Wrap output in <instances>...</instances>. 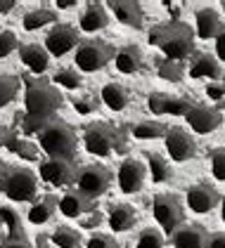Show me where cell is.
<instances>
[{"label": "cell", "mask_w": 225, "mask_h": 248, "mask_svg": "<svg viewBox=\"0 0 225 248\" xmlns=\"http://www.w3.org/2000/svg\"><path fill=\"white\" fill-rule=\"evenodd\" d=\"M150 45L159 47L164 52V59L183 62L194 52V31L185 21H164L150 29Z\"/></svg>", "instance_id": "1"}, {"label": "cell", "mask_w": 225, "mask_h": 248, "mask_svg": "<svg viewBox=\"0 0 225 248\" xmlns=\"http://www.w3.org/2000/svg\"><path fill=\"white\" fill-rule=\"evenodd\" d=\"M24 109L31 118H55L59 107L64 104V95L59 93V88L52 85V80H48L45 76H24Z\"/></svg>", "instance_id": "2"}, {"label": "cell", "mask_w": 225, "mask_h": 248, "mask_svg": "<svg viewBox=\"0 0 225 248\" xmlns=\"http://www.w3.org/2000/svg\"><path fill=\"white\" fill-rule=\"evenodd\" d=\"M38 144L48 154V158H64V161H76V149H78V135L76 130L55 116L40 133H38Z\"/></svg>", "instance_id": "3"}, {"label": "cell", "mask_w": 225, "mask_h": 248, "mask_svg": "<svg viewBox=\"0 0 225 248\" xmlns=\"http://www.w3.org/2000/svg\"><path fill=\"white\" fill-rule=\"evenodd\" d=\"M83 147L93 156H109V154H123L126 147V130L123 125H114L109 121H95L88 123L83 130Z\"/></svg>", "instance_id": "4"}, {"label": "cell", "mask_w": 225, "mask_h": 248, "mask_svg": "<svg viewBox=\"0 0 225 248\" xmlns=\"http://www.w3.org/2000/svg\"><path fill=\"white\" fill-rule=\"evenodd\" d=\"M114 55H116V50H114V45H109L107 40L88 38V40H81V43H78L74 62H76V66H78V71L93 74V71L104 69L114 59Z\"/></svg>", "instance_id": "5"}, {"label": "cell", "mask_w": 225, "mask_h": 248, "mask_svg": "<svg viewBox=\"0 0 225 248\" xmlns=\"http://www.w3.org/2000/svg\"><path fill=\"white\" fill-rule=\"evenodd\" d=\"M152 215H154V222L161 229V234H169V236L185 222L183 201L175 194H156L152 199Z\"/></svg>", "instance_id": "6"}, {"label": "cell", "mask_w": 225, "mask_h": 248, "mask_svg": "<svg viewBox=\"0 0 225 248\" xmlns=\"http://www.w3.org/2000/svg\"><path fill=\"white\" fill-rule=\"evenodd\" d=\"M0 191L17 203H31L38 194V177L29 168H10L7 177L0 182Z\"/></svg>", "instance_id": "7"}, {"label": "cell", "mask_w": 225, "mask_h": 248, "mask_svg": "<svg viewBox=\"0 0 225 248\" xmlns=\"http://www.w3.org/2000/svg\"><path fill=\"white\" fill-rule=\"evenodd\" d=\"M114 172L102 166V163H90V166H83L78 170L76 177V189L81 191L83 196H88L90 201L100 199L102 194H107V189L112 187Z\"/></svg>", "instance_id": "8"}, {"label": "cell", "mask_w": 225, "mask_h": 248, "mask_svg": "<svg viewBox=\"0 0 225 248\" xmlns=\"http://www.w3.org/2000/svg\"><path fill=\"white\" fill-rule=\"evenodd\" d=\"M78 163L76 161H64V158H48L40 163L38 175L45 185L50 187H71L78 177Z\"/></svg>", "instance_id": "9"}, {"label": "cell", "mask_w": 225, "mask_h": 248, "mask_svg": "<svg viewBox=\"0 0 225 248\" xmlns=\"http://www.w3.org/2000/svg\"><path fill=\"white\" fill-rule=\"evenodd\" d=\"M78 29L71 24H55L50 29V33L45 36V52L52 57H64L67 52H71L78 47Z\"/></svg>", "instance_id": "10"}, {"label": "cell", "mask_w": 225, "mask_h": 248, "mask_svg": "<svg viewBox=\"0 0 225 248\" xmlns=\"http://www.w3.org/2000/svg\"><path fill=\"white\" fill-rule=\"evenodd\" d=\"M185 203H188V208L192 210V213L207 215V213H211L213 208H218V203H221V191L216 189L211 182H207V180H199V182H194L188 189Z\"/></svg>", "instance_id": "11"}, {"label": "cell", "mask_w": 225, "mask_h": 248, "mask_svg": "<svg viewBox=\"0 0 225 248\" xmlns=\"http://www.w3.org/2000/svg\"><path fill=\"white\" fill-rule=\"evenodd\" d=\"M164 144H166V152L173 161L183 163L197 156V142L194 137L185 130V128H178V125H169V130L164 135Z\"/></svg>", "instance_id": "12"}, {"label": "cell", "mask_w": 225, "mask_h": 248, "mask_svg": "<svg viewBox=\"0 0 225 248\" xmlns=\"http://www.w3.org/2000/svg\"><path fill=\"white\" fill-rule=\"evenodd\" d=\"M185 121L192 128V133L197 135H208L213 133L216 128H221L223 123V111L216 109V107H208V104H192L188 114H185Z\"/></svg>", "instance_id": "13"}, {"label": "cell", "mask_w": 225, "mask_h": 248, "mask_svg": "<svg viewBox=\"0 0 225 248\" xmlns=\"http://www.w3.org/2000/svg\"><path fill=\"white\" fill-rule=\"evenodd\" d=\"M192 97H173L166 95V93H150L147 95V109L152 114L161 116V114H169V116H185L192 109Z\"/></svg>", "instance_id": "14"}, {"label": "cell", "mask_w": 225, "mask_h": 248, "mask_svg": "<svg viewBox=\"0 0 225 248\" xmlns=\"http://www.w3.org/2000/svg\"><path fill=\"white\" fill-rule=\"evenodd\" d=\"M145 177H147V168L138 158H126L119 166V172H116L119 189L123 191V194H138V191L145 187Z\"/></svg>", "instance_id": "15"}, {"label": "cell", "mask_w": 225, "mask_h": 248, "mask_svg": "<svg viewBox=\"0 0 225 248\" xmlns=\"http://www.w3.org/2000/svg\"><path fill=\"white\" fill-rule=\"evenodd\" d=\"M107 7L112 10L116 21H121L123 26H131V29H142L145 26V10H142L140 2H135V0H112V2H107Z\"/></svg>", "instance_id": "16"}, {"label": "cell", "mask_w": 225, "mask_h": 248, "mask_svg": "<svg viewBox=\"0 0 225 248\" xmlns=\"http://www.w3.org/2000/svg\"><path fill=\"white\" fill-rule=\"evenodd\" d=\"M223 21H221V15L213 10V7H202L197 10L194 15V38L202 40H216L221 33H223Z\"/></svg>", "instance_id": "17"}, {"label": "cell", "mask_w": 225, "mask_h": 248, "mask_svg": "<svg viewBox=\"0 0 225 248\" xmlns=\"http://www.w3.org/2000/svg\"><path fill=\"white\" fill-rule=\"evenodd\" d=\"M95 208V201H90L88 196H83L78 189H67L62 194L59 203H57V210L64 215V217H83L88 210Z\"/></svg>", "instance_id": "18"}, {"label": "cell", "mask_w": 225, "mask_h": 248, "mask_svg": "<svg viewBox=\"0 0 225 248\" xmlns=\"http://www.w3.org/2000/svg\"><path fill=\"white\" fill-rule=\"evenodd\" d=\"M173 248H207L208 232L202 225H183L171 234Z\"/></svg>", "instance_id": "19"}, {"label": "cell", "mask_w": 225, "mask_h": 248, "mask_svg": "<svg viewBox=\"0 0 225 248\" xmlns=\"http://www.w3.org/2000/svg\"><path fill=\"white\" fill-rule=\"evenodd\" d=\"M109 26V12H107V5L102 2H88L81 19H78V29L86 31V33H95V31H102Z\"/></svg>", "instance_id": "20"}, {"label": "cell", "mask_w": 225, "mask_h": 248, "mask_svg": "<svg viewBox=\"0 0 225 248\" xmlns=\"http://www.w3.org/2000/svg\"><path fill=\"white\" fill-rule=\"evenodd\" d=\"M114 64L121 74H140L145 69V52L138 45H123L116 50L114 55Z\"/></svg>", "instance_id": "21"}, {"label": "cell", "mask_w": 225, "mask_h": 248, "mask_svg": "<svg viewBox=\"0 0 225 248\" xmlns=\"http://www.w3.org/2000/svg\"><path fill=\"white\" fill-rule=\"evenodd\" d=\"M19 57H21V64H24L29 71H34V76H43V71H48V66H50V55H48L45 47L38 45V43L21 45Z\"/></svg>", "instance_id": "22"}, {"label": "cell", "mask_w": 225, "mask_h": 248, "mask_svg": "<svg viewBox=\"0 0 225 248\" xmlns=\"http://www.w3.org/2000/svg\"><path fill=\"white\" fill-rule=\"evenodd\" d=\"M57 203H59V199H57L55 194L36 196V201H31V208L26 213V220L31 225H45V222H50L57 213Z\"/></svg>", "instance_id": "23"}, {"label": "cell", "mask_w": 225, "mask_h": 248, "mask_svg": "<svg viewBox=\"0 0 225 248\" xmlns=\"http://www.w3.org/2000/svg\"><path fill=\"white\" fill-rule=\"evenodd\" d=\"M188 74L192 78H208V80H218L221 78V62L208 55V52H197L190 62Z\"/></svg>", "instance_id": "24"}, {"label": "cell", "mask_w": 225, "mask_h": 248, "mask_svg": "<svg viewBox=\"0 0 225 248\" xmlns=\"http://www.w3.org/2000/svg\"><path fill=\"white\" fill-rule=\"evenodd\" d=\"M107 222L112 232L116 234H123V232H131L138 222V213L133 208L131 203H114L109 208V215H107Z\"/></svg>", "instance_id": "25"}, {"label": "cell", "mask_w": 225, "mask_h": 248, "mask_svg": "<svg viewBox=\"0 0 225 248\" xmlns=\"http://www.w3.org/2000/svg\"><path fill=\"white\" fill-rule=\"evenodd\" d=\"M100 102L112 111H123L131 104V90L121 83H107L100 90Z\"/></svg>", "instance_id": "26"}, {"label": "cell", "mask_w": 225, "mask_h": 248, "mask_svg": "<svg viewBox=\"0 0 225 248\" xmlns=\"http://www.w3.org/2000/svg\"><path fill=\"white\" fill-rule=\"evenodd\" d=\"M145 158H147V166H145V168L150 172L152 182L164 185V182L173 180V168L169 166V161H166L164 156H159V154H154V152H147Z\"/></svg>", "instance_id": "27"}, {"label": "cell", "mask_w": 225, "mask_h": 248, "mask_svg": "<svg viewBox=\"0 0 225 248\" xmlns=\"http://www.w3.org/2000/svg\"><path fill=\"white\" fill-rule=\"evenodd\" d=\"M128 130H131V135L138 137V140H159V137L166 135L169 125H164V123H159V121H140V123L128 125Z\"/></svg>", "instance_id": "28"}, {"label": "cell", "mask_w": 225, "mask_h": 248, "mask_svg": "<svg viewBox=\"0 0 225 248\" xmlns=\"http://www.w3.org/2000/svg\"><path fill=\"white\" fill-rule=\"evenodd\" d=\"M55 21H57V15L52 10L38 7V10H31V12L24 15L21 26H24L26 31H38V29H43V26H48V24H55Z\"/></svg>", "instance_id": "29"}, {"label": "cell", "mask_w": 225, "mask_h": 248, "mask_svg": "<svg viewBox=\"0 0 225 248\" xmlns=\"http://www.w3.org/2000/svg\"><path fill=\"white\" fill-rule=\"evenodd\" d=\"M156 74L161 80H166V83H180L185 74H188V69H185V64L183 62H173V59H159L156 62Z\"/></svg>", "instance_id": "30"}, {"label": "cell", "mask_w": 225, "mask_h": 248, "mask_svg": "<svg viewBox=\"0 0 225 248\" xmlns=\"http://www.w3.org/2000/svg\"><path fill=\"white\" fill-rule=\"evenodd\" d=\"M50 241H52L57 248H78L81 244H83L81 232L74 229V227H69V225H59V227H55L52 236H50Z\"/></svg>", "instance_id": "31"}, {"label": "cell", "mask_w": 225, "mask_h": 248, "mask_svg": "<svg viewBox=\"0 0 225 248\" xmlns=\"http://www.w3.org/2000/svg\"><path fill=\"white\" fill-rule=\"evenodd\" d=\"M0 222H2V229H5V236H26L21 217H19V213L15 208L0 206Z\"/></svg>", "instance_id": "32"}, {"label": "cell", "mask_w": 225, "mask_h": 248, "mask_svg": "<svg viewBox=\"0 0 225 248\" xmlns=\"http://www.w3.org/2000/svg\"><path fill=\"white\" fill-rule=\"evenodd\" d=\"M52 85H59V88H64V90H78V88L83 85V76H81L76 69L64 66V69H59L55 76H52Z\"/></svg>", "instance_id": "33"}, {"label": "cell", "mask_w": 225, "mask_h": 248, "mask_svg": "<svg viewBox=\"0 0 225 248\" xmlns=\"http://www.w3.org/2000/svg\"><path fill=\"white\" fill-rule=\"evenodd\" d=\"M19 95V78L10 74H0V107H7Z\"/></svg>", "instance_id": "34"}, {"label": "cell", "mask_w": 225, "mask_h": 248, "mask_svg": "<svg viewBox=\"0 0 225 248\" xmlns=\"http://www.w3.org/2000/svg\"><path fill=\"white\" fill-rule=\"evenodd\" d=\"M164 244H166V239H164L161 229L145 227L140 234H138L135 248H164Z\"/></svg>", "instance_id": "35"}, {"label": "cell", "mask_w": 225, "mask_h": 248, "mask_svg": "<svg viewBox=\"0 0 225 248\" xmlns=\"http://www.w3.org/2000/svg\"><path fill=\"white\" fill-rule=\"evenodd\" d=\"M71 104H74V109L81 116H88L100 107V97L95 93H78V95L71 97Z\"/></svg>", "instance_id": "36"}, {"label": "cell", "mask_w": 225, "mask_h": 248, "mask_svg": "<svg viewBox=\"0 0 225 248\" xmlns=\"http://www.w3.org/2000/svg\"><path fill=\"white\" fill-rule=\"evenodd\" d=\"M208 163H211V175L218 182H225V147L211 149L208 152Z\"/></svg>", "instance_id": "37"}, {"label": "cell", "mask_w": 225, "mask_h": 248, "mask_svg": "<svg viewBox=\"0 0 225 248\" xmlns=\"http://www.w3.org/2000/svg\"><path fill=\"white\" fill-rule=\"evenodd\" d=\"M15 50H19V38L15 31H10V29H5V31H0V59L10 57Z\"/></svg>", "instance_id": "38"}, {"label": "cell", "mask_w": 225, "mask_h": 248, "mask_svg": "<svg viewBox=\"0 0 225 248\" xmlns=\"http://www.w3.org/2000/svg\"><path fill=\"white\" fill-rule=\"evenodd\" d=\"M86 248H121V244L114 239L112 234H100V232H95V234L88 236Z\"/></svg>", "instance_id": "39"}, {"label": "cell", "mask_w": 225, "mask_h": 248, "mask_svg": "<svg viewBox=\"0 0 225 248\" xmlns=\"http://www.w3.org/2000/svg\"><path fill=\"white\" fill-rule=\"evenodd\" d=\"M0 248H34V244L26 236H2Z\"/></svg>", "instance_id": "40"}, {"label": "cell", "mask_w": 225, "mask_h": 248, "mask_svg": "<svg viewBox=\"0 0 225 248\" xmlns=\"http://www.w3.org/2000/svg\"><path fill=\"white\" fill-rule=\"evenodd\" d=\"M207 97L208 99H223L225 97V78L223 80H211V83H208Z\"/></svg>", "instance_id": "41"}, {"label": "cell", "mask_w": 225, "mask_h": 248, "mask_svg": "<svg viewBox=\"0 0 225 248\" xmlns=\"http://www.w3.org/2000/svg\"><path fill=\"white\" fill-rule=\"evenodd\" d=\"M207 248H225V232H213V234H208Z\"/></svg>", "instance_id": "42"}, {"label": "cell", "mask_w": 225, "mask_h": 248, "mask_svg": "<svg viewBox=\"0 0 225 248\" xmlns=\"http://www.w3.org/2000/svg\"><path fill=\"white\" fill-rule=\"evenodd\" d=\"M100 222H102V215H100V213H93L90 217H83L81 227H83V229H93V227H97Z\"/></svg>", "instance_id": "43"}, {"label": "cell", "mask_w": 225, "mask_h": 248, "mask_svg": "<svg viewBox=\"0 0 225 248\" xmlns=\"http://www.w3.org/2000/svg\"><path fill=\"white\" fill-rule=\"evenodd\" d=\"M216 59L225 62V29H223V33L216 38Z\"/></svg>", "instance_id": "44"}, {"label": "cell", "mask_w": 225, "mask_h": 248, "mask_svg": "<svg viewBox=\"0 0 225 248\" xmlns=\"http://www.w3.org/2000/svg\"><path fill=\"white\" fill-rule=\"evenodd\" d=\"M17 7V0H0V15H10Z\"/></svg>", "instance_id": "45"}, {"label": "cell", "mask_w": 225, "mask_h": 248, "mask_svg": "<svg viewBox=\"0 0 225 248\" xmlns=\"http://www.w3.org/2000/svg\"><path fill=\"white\" fill-rule=\"evenodd\" d=\"M48 241H50V236H48V234H38L36 236V246L34 248H48Z\"/></svg>", "instance_id": "46"}, {"label": "cell", "mask_w": 225, "mask_h": 248, "mask_svg": "<svg viewBox=\"0 0 225 248\" xmlns=\"http://www.w3.org/2000/svg\"><path fill=\"white\" fill-rule=\"evenodd\" d=\"M57 7L59 10H71V7H76V2H71V0H57Z\"/></svg>", "instance_id": "47"}, {"label": "cell", "mask_w": 225, "mask_h": 248, "mask_svg": "<svg viewBox=\"0 0 225 248\" xmlns=\"http://www.w3.org/2000/svg\"><path fill=\"white\" fill-rule=\"evenodd\" d=\"M7 172H10V166H7L5 161H0V182L7 177Z\"/></svg>", "instance_id": "48"}, {"label": "cell", "mask_w": 225, "mask_h": 248, "mask_svg": "<svg viewBox=\"0 0 225 248\" xmlns=\"http://www.w3.org/2000/svg\"><path fill=\"white\" fill-rule=\"evenodd\" d=\"M218 208H221V220L225 222V194L221 196V203H218Z\"/></svg>", "instance_id": "49"}, {"label": "cell", "mask_w": 225, "mask_h": 248, "mask_svg": "<svg viewBox=\"0 0 225 248\" xmlns=\"http://www.w3.org/2000/svg\"><path fill=\"white\" fill-rule=\"evenodd\" d=\"M221 7H223V12H225V0H223V2H221Z\"/></svg>", "instance_id": "50"}, {"label": "cell", "mask_w": 225, "mask_h": 248, "mask_svg": "<svg viewBox=\"0 0 225 248\" xmlns=\"http://www.w3.org/2000/svg\"><path fill=\"white\" fill-rule=\"evenodd\" d=\"M0 236H2V222H0Z\"/></svg>", "instance_id": "51"}, {"label": "cell", "mask_w": 225, "mask_h": 248, "mask_svg": "<svg viewBox=\"0 0 225 248\" xmlns=\"http://www.w3.org/2000/svg\"><path fill=\"white\" fill-rule=\"evenodd\" d=\"M223 121H225V114H223Z\"/></svg>", "instance_id": "52"}]
</instances>
